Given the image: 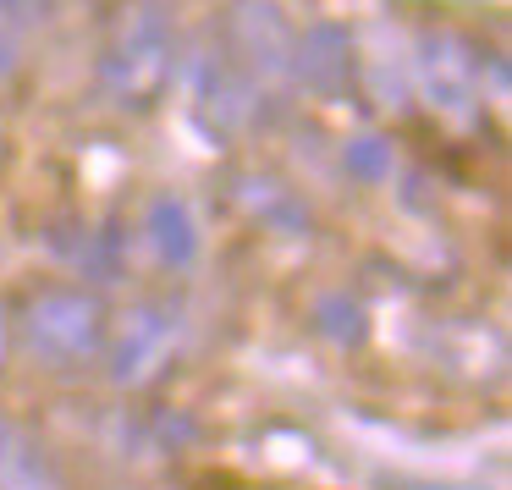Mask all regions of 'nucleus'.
<instances>
[{"label":"nucleus","instance_id":"6","mask_svg":"<svg viewBox=\"0 0 512 490\" xmlns=\"http://www.w3.org/2000/svg\"><path fill=\"white\" fill-rule=\"evenodd\" d=\"M259 111H265V105H259V94L248 89V78L232 67V61H226V50L210 39V50L193 61V122H199L215 144H221V138L243 133Z\"/></svg>","mask_w":512,"mask_h":490},{"label":"nucleus","instance_id":"1","mask_svg":"<svg viewBox=\"0 0 512 490\" xmlns=\"http://www.w3.org/2000/svg\"><path fill=\"white\" fill-rule=\"evenodd\" d=\"M100 94L122 116H149L177 83V12L171 0H111L94 45Z\"/></svg>","mask_w":512,"mask_h":490},{"label":"nucleus","instance_id":"3","mask_svg":"<svg viewBox=\"0 0 512 490\" xmlns=\"http://www.w3.org/2000/svg\"><path fill=\"white\" fill-rule=\"evenodd\" d=\"M215 45L248 78L259 105L281 100L292 89V45H298V34H292V23L281 17L276 0H232L221 28H215Z\"/></svg>","mask_w":512,"mask_h":490},{"label":"nucleus","instance_id":"11","mask_svg":"<svg viewBox=\"0 0 512 490\" xmlns=\"http://www.w3.org/2000/svg\"><path fill=\"white\" fill-rule=\"evenodd\" d=\"M347 171L364 177V182H380L391 171V149L380 144V138H353V144H347Z\"/></svg>","mask_w":512,"mask_h":490},{"label":"nucleus","instance_id":"9","mask_svg":"<svg viewBox=\"0 0 512 490\" xmlns=\"http://www.w3.org/2000/svg\"><path fill=\"white\" fill-rule=\"evenodd\" d=\"M144 237L155 248V259L166 270H188L199 259V226H193V210L177 199V193H160L144 215Z\"/></svg>","mask_w":512,"mask_h":490},{"label":"nucleus","instance_id":"7","mask_svg":"<svg viewBox=\"0 0 512 490\" xmlns=\"http://www.w3.org/2000/svg\"><path fill=\"white\" fill-rule=\"evenodd\" d=\"M292 83H303L325 105H342L358 83L353 34L342 23H309L298 34V45H292Z\"/></svg>","mask_w":512,"mask_h":490},{"label":"nucleus","instance_id":"10","mask_svg":"<svg viewBox=\"0 0 512 490\" xmlns=\"http://www.w3.org/2000/svg\"><path fill=\"white\" fill-rule=\"evenodd\" d=\"M34 28V12L23 0H0V78H12L23 67V39Z\"/></svg>","mask_w":512,"mask_h":490},{"label":"nucleus","instance_id":"4","mask_svg":"<svg viewBox=\"0 0 512 490\" xmlns=\"http://www.w3.org/2000/svg\"><path fill=\"white\" fill-rule=\"evenodd\" d=\"M182 303L177 298H144L122 314V325H111V342H105V364L111 380L122 391H144L177 364L182 353Z\"/></svg>","mask_w":512,"mask_h":490},{"label":"nucleus","instance_id":"8","mask_svg":"<svg viewBox=\"0 0 512 490\" xmlns=\"http://www.w3.org/2000/svg\"><path fill=\"white\" fill-rule=\"evenodd\" d=\"M0 490H72L56 452L12 413H0Z\"/></svg>","mask_w":512,"mask_h":490},{"label":"nucleus","instance_id":"2","mask_svg":"<svg viewBox=\"0 0 512 490\" xmlns=\"http://www.w3.org/2000/svg\"><path fill=\"white\" fill-rule=\"evenodd\" d=\"M12 331H17V347H23L28 364L50 369V375H78V369L105 358L111 309L89 287H34L17 303Z\"/></svg>","mask_w":512,"mask_h":490},{"label":"nucleus","instance_id":"12","mask_svg":"<svg viewBox=\"0 0 512 490\" xmlns=\"http://www.w3.org/2000/svg\"><path fill=\"white\" fill-rule=\"evenodd\" d=\"M23 6H28V12H34V23H39V17H50V12H56L61 0H23Z\"/></svg>","mask_w":512,"mask_h":490},{"label":"nucleus","instance_id":"5","mask_svg":"<svg viewBox=\"0 0 512 490\" xmlns=\"http://www.w3.org/2000/svg\"><path fill=\"white\" fill-rule=\"evenodd\" d=\"M413 72H419V89L424 100L435 105L441 116L452 122H468L479 111V94H485V56L468 34L446 23H430L419 28L413 39Z\"/></svg>","mask_w":512,"mask_h":490}]
</instances>
